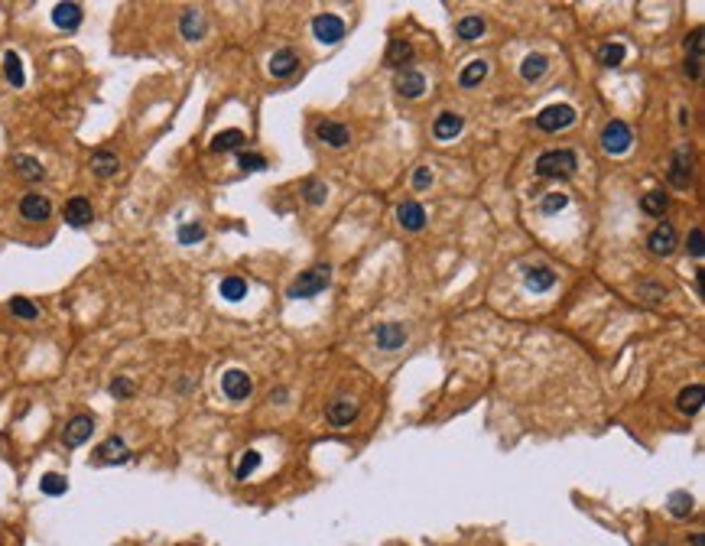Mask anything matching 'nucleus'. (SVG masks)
Returning a JSON list of instances; mask_svg holds the SVG:
<instances>
[{"instance_id":"34","label":"nucleus","mask_w":705,"mask_h":546,"mask_svg":"<svg viewBox=\"0 0 705 546\" xmlns=\"http://www.w3.org/2000/svg\"><path fill=\"white\" fill-rule=\"evenodd\" d=\"M670 514L676 517V520H682V517H689L692 514V494L689 491H673L670 494Z\"/></svg>"},{"instance_id":"2","label":"nucleus","mask_w":705,"mask_h":546,"mask_svg":"<svg viewBox=\"0 0 705 546\" xmlns=\"http://www.w3.org/2000/svg\"><path fill=\"white\" fill-rule=\"evenodd\" d=\"M329 283H332V267L329 263H319V267L299 273V280L286 290V296H290V300H309V296H319Z\"/></svg>"},{"instance_id":"11","label":"nucleus","mask_w":705,"mask_h":546,"mask_svg":"<svg viewBox=\"0 0 705 546\" xmlns=\"http://www.w3.org/2000/svg\"><path fill=\"white\" fill-rule=\"evenodd\" d=\"M393 92H397L400 98H422V92H426V78H422V72L403 69L397 78H393Z\"/></svg>"},{"instance_id":"27","label":"nucleus","mask_w":705,"mask_h":546,"mask_svg":"<svg viewBox=\"0 0 705 546\" xmlns=\"http://www.w3.org/2000/svg\"><path fill=\"white\" fill-rule=\"evenodd\" d=\"M546 72H550V59H546V55H540V53L527 55V59L520 62V78H523V82H540Z\"/></svg>"},{"instance_id":"36","label":"nucleus","mask_w":705,"mask_h":546,"mask_svg":"<svg viewBox=\"0 0 705 546\" xmlns=\"http://www.w3.org/2000/svg\"><path fill=\"white\" fill-rule=\"evenodd\" d=\"M640 208H644L647 215H663L670 208V199L663 192H647L644 199H640Z\"/></svg>"},{"instance_id":"35","label":"nucleus","mask_w":705,"mask_h":546,"mask_svg":"<svg viewBox=\"0 0 705 546\" xmlns=\"http://www.w3.org/2000/svg\"><path fill=\"white\" fill-rule=\"evenodd\" d=\"M244 296H247L244 277H224V280H222V300L238 302V300H244Z\"/></svg>"},{"instance_id":"15","label":"nucleus","mask_w":705,"mask_h":546,"mask_svg":"<svg viewBox=\"0 0 705 546\" xmlns=\"http://www.w3.org/2000/svg\"><path fill=\"white\" fill-rule=\"evenodd\" d=\"M127 459H131V452H127L121 436H111L108 442H101L98 452H94V462H101V465H121V462H127Z\"/></svg>"},{"instance_id":"31","label":"nucleus","mask_w":705,"mask_h":546,"mask_svg":"<svg viewBox=\"0 0 705 546\" xmlns=\"http://www.w3.org/2000/svg\"><path fill=\"white\" fill-rule=\"evenodd\" d=\"M13 170L20 173V176H23V179H33V182L46 176V170H43V163H39V160H33V156H26V153L13 156Z\"/></svg>"},{"instance_id":"29","label":"nucleus","mask_w":705,"mask_h":546,"mask_svg":"<svg viewBox=\"0 0 705 546\" xmlns=\"http://www.w3.org/2000/svg\"><path fill=\"white\" fill-rule=\"evenodd\" d=\"M407 62H413V46H410L407 39H393L390 46H387V65L403 69Z\"/></svg>"},{"instance_id":"30","label":"nucleus","mask_w":705,"mask_h":546,"mask_svg":"<svg viewBox=\"0 0 705 546\" xmlns=\"http://www.w3.org/2000/svg\"><path fill=\"white\" fill-rule=\"evenodd\" d=\"M244 146V133L241 131H222L212 137V150L215 153H231V150H241Z\"/></svg>"},{"instance_id":"39","label":"nucleus","mask_w":705,"mask_h":546,"mask_svg":"<svg viewBox=\"0 0 705 546\" xmlns=\"http://www.w3.org/2000/svg\"><path fill=\"white\" fill-rule=\"evenodd\" d=\"M202 238H205V224H199V222L179 228V241H182V244H199Z\"/></svg>"},{"instance_id":"44","label":"nucleus","mask_w":705,"mask_h":546,"mask_svg":"<svg viewBox=\"0 0 705 546\" xmlns=\"http://www.w3.org/2000/svg\"><path fill=\"white\" fill-rule=\"evenodd\" d=\"M686 251H689V257H702V254H705V244H702V228H692V231H689V241H686Z\"/></svg>"},{"instance_id":"13","label":"nucleus","mask_w":705,"mask_h":546,"mask_svg":"<svg viewBox=\"0 0 705 546\" xmlns=\"http://www.w3.org/2000/svg\"><path fill=\"white\" fill-rule=\"evenodd\" d=\"M686 75L689 78L702 75V26H696L686 36Z\"/></svg>"},{"instance_id":"12","label":"nucleus","mask_w":705,"mask_h":546,"mask_svg":"<svg viewBox=\"0 0 705 546\" xmlns=\"http://www.w3.org/2000/svg\"><path fill=\"white\" fill-rule=\"evenodd\" d=\"M20 215H23L26 222H46V218L53 215V202H49L46 195L26 192L23 199H20Z\"/></svg>"},{"instance_id":"26","label":"nucleus","mask_w":705,"mask_h":546,"mask_svg":"<svg viewBox=\"0 0 705 546\" xmlns=\"http://www.w3.org/2000/svg\"><path fill=\"white\" fill-rule=\"evenodd\" d=\"M117 170H121V160H117L111 150H94L92 153V173L94 176L108 179V176H114Z\"/></svg>"},{"instance_id":"5","label":"nucleus","mask_w":705,"mask_h":546,"mask_svg":"<svg viewBox=\"0 0 705 546\" xmlns=\"http://www.w3.org/2000/svg\"><path fill=\"white\" fill-rule=\"evenodd\" d=\"M312 36L322 43V46H335L345 39V20L335 13H319L312 20Z\"/></svg>"},{"instance_id":"3","label":"nucleus","mask_w":705,"mask_h":546,"mask_svg":"<svg viewBox=\"0 0 705 546\" xmlns=\"http://www.w3.org/2000/svg\"><path fill=\"white\" fill-rule=\"evenodd\" d=\"M575 108H569V104H550V108H543L537 114V127L543 133H559V131H569L575 124Z\"/></svg>"},{"instance_id":"8","label":"nucleus","mask_w":705,"mask_h":546,"mask_svg":"<svg viewBox=\"0 0 705 546\" xmlns=\"http://www.w3.org/2000/svg\"><path fill=\"white\" fill-rule=\"evenodd\" d=\"M94 432V420L88 413H78L72 416L69 423H65V432H62V439H65V446L69 449H78L82 442H88Z\"/></svg>"},{"instance_id":"6","label":"nucleus","mask_w":705,"mask_h":546,"mask_svg":"<svg viewBox=\"0 0 705 546\" xmlns=\"http://www.w3.org/2000/svg\"><path fill=\"white\" fill-rule=\"evenodd\" d=\"M689 182H692V150H689V143H682V146H676L673 160H670V185L686 189Z\"/></svg>"},{"instance_id":"19","label":"nucleus","mask_w":705,"mask_h":546,"mask_svg":"<svg viewBox=\"0 0 705 546\" xmlns=\"http://www.w3.org/2000/svg\"><path fill=\"white\" fill-rule=\"evenodd\" d=\"M299 69V55L293 49H280V53L270 55V75L273 78H290Z\"/></svg>"},{"instance_id":"21","label":"nucleus","mask_w":705,"mask_h":546,"mask_svg":"<svg viewBox=\"0 0 705 546\" xmlns=\"http://www.w3.org/2000/svg\"><path fill=\"white\" fill-rule=\"evenodd\" d=\"M53 23L59 26V30H78V23H82V7H78V4H55Z\"/></svg>"},{"instance_id":"1","label":"nucleus","mask_w":705,"mask_h":546,"mask_svg":"<svg viewBox=\"0 0 705 546\" xmlns=\"http://www.w3.org/2000/svg\"><path fill=\"white\" fill-rule=\"evenodd\" d=\"M579 173V160H575L572 150H546L537 160V176L543 179H569Z\"/></svg>"},{"instance_id":"37","label":"nucleus","mask_w":705,"mask_h":546,"mask_svg":"<svg viewBox=\"0 0 705 546\" xmlns=\"http://www.w3.org/2000/svg\"><path fill=\"white\" fill-rule=\"evenodd\" d=\"M10 312H13L16 319H36L39 316V309L33 306L26 296H13V300H10Z\"/></svg>"},{"instance_id":"40","label":"nucleus","mask_w":705,"mask_h":546,"mask_svg":"<svg viewBox=\"0 0 705 546\" xmlns=\"http://www.w3.org/2000/svg\"><path fill=\"white\" fill-rule=\"evenodd\" d=\"M257 465H261V455H257V452H244V455H241V465L234 469V475L244 481V478H251L253 471H257Z\"/></svg>"},{"instance_id":"45","label":"nucleus","mask_w":705,"mask_h":546,"mask_svg":"<svg viewBox=\"0 0 705 546\" xmlns=\"http://www.w3.org/2000/svg\"><path fill=\"white\" fill-rule=\"evenodd\" d=\"M432 179H436V176H432L430 166H420V170L413 173V189H420V192H422V189H430Z\"/></svg>"},{"instance_id":"20","label":"nucleus","mask_w":705,"mask_h":546,"mask_svg":"<svg viewBox=\"0 0 705 546\" xmlns=\"http://www.w3.org/2000/svg\"><path fill=\"white\" fill-rule=\"evenodd\" d=\"M397 222L403 224L407 231H422V224H426V212H422L420 202H403V205L397 208Z\"/></svg>"},{"instance_id":"33","label":"nucleus","mask_w":705,"mask_h":546,"mask_svg":"<svg viewBox=\"0 0 705 546\" xmlns=\"http://www.w3.org/2000/svg\"><path fill=\"white\" fill-rule=\"evenodd\" d=\"M624 46L621 43H605V46L598 49V62H601V69H618L624 62Z\"/></svg>"},{"instance_id":"18","label":"nucleus","mask_w":705,"mask_h":546,"mask_svg":"<svg viewBox=\"0 0 705 546\" xmlns=\"http://www.w3.org/2000/svg\"><path fill=\"white\" fill-rule=\"evenodd\" d=\"M374 339H377V345H381L383 351H393V348H403V342H407V329H403L400 322L377 325Z\"/></svg>"},{"instance_id":"9","label":"nucleus","mask_w":705,"mask_h":546,"mask_svg":"<svg viewBox=\"0 0 705 546\" xmlns=\"http://www.w3.org/2000/svg\"><path fill=\"white\" fill-rule=\"evenodd\" d=\"M647 251L657 257H670L676 251V228L673 224H657L647 238Z\"/></svg>"},{"instance_id":"43","label":"nucleus","mask_w":705,"mask_h":546,"mask_svg":"<svg viewBox=\"0 0 705 546\" xmlns=\"http://www.w3.org/2000/svg\"><path fill=\"white\" fill-rule=\"evenodd\" d=\"M238 166H241V170H247V173H257V170H267V160H263V156H257V153H241L238 156Z\"/></svg>"},{"instance_id":"14","label":"nucleus","mask_w":705,"mask_h":546,"mask_svg":"<svg viewBox=\"0 0 705 546\" xmlns=\"http://www.w3.org/2000/svg\"><path fill=\"white\" fill-rule=\"evenodd\" d=\"M92 218H94V208L84 195H75V199L65 202V222L72 228H84V224H92Z\"/></svg>"},{"instance_id":"28","label":"nucleus","mask_w":705,"mask_h":546,"mask_svg":"<svg viewBox=\"0 0 705 546\" xmlns=\"http://www.w3.org/2000/svg\"><path fill=\"white\" fill-rule=\"evenodd\" d=\"M488 78V62L484 59H475V62H468L465 69H461V75H459V85L461 88H478Z\"/></svg>"},{"instance_id":"47","label":"nucleus","mask_w":705,"mask_h":546,"mask_svg":"<svg viewBox=\"0 0 705 546\" xmlns=\"http://www.w3.org/2000/svg\"><path fill=\"white\" fill-rule=\"evenodd\" d=\"M653 546H670V543H653Z\"/></svg>"},{"instance_id":"22","label":"nucleus","mask_w":705,"mask_h":546,"mask_svg":"<svg viewBox=\"0 0 705 546\" xmlns=\"http://www.w3.org/2000/svg\"><path fill=\"white\" fill-rule=\"evenodd\" d=\"M527 286L533 293H546L556 286V270L540 263V267H527Z\"/></svg>"},{"instance_id":"46","label":"nucleus","mask_w":705,"mask_h":546,"mask_svg":"<svg viewBox=\"0 0 705 546\" xmlns=\"http://www.w3.org/2000/svg\"><path fill=\"white\" fill-rule=\"evenodd\" d=\"M111 393H114V397H131V393H133V384L127 381V377H117L114 384H111Z\"/></svg>"},{"instance_id":"25","label":"nucleus","mask_w":705,"mask_h":546,"mask_svg":"<svg viewBox=\"0 0 705 546\" xmlns=\"http://www.w3.org/2000/svg\"><path fill=\"white\" fill-rule=\"evenodd\" d=\"M179 30H182L185 43H199L205 36V20H202L199 10H185L182 20H179Z\"/></svg>"},{"instance_id":"38","label":"nucleus","mask_w":705,"mask_h":546,"mask_svg":"<svg viewBox=\"0 0 705 546\" xmlns=\"http://www.w3.org/2000/svg\"><path fill=\"white\" fill-rule=\"evenodd\" d=\"M39 488H43V494H49V498H59V494H65L69 481H65V478H62V475H43Z\"/></svg>"},{"instance_id":"10","label":"nucleus","mask_w":705,"mask_h":546,"mask_svg":"<svg viewBox=\"0 0 705 546\" xmlns=\"http://www.w3.org/2000/svg\"><path fill=\"white\" fill-rule=\"evenodd\" d=\"M315 133H319V140H322L325 146H332V150H345V146L351 143V131H348L341 121H322L315 127Z\"/></svg>"},{"instance_id":"42","label":"nucleus","mask_w":705,"mask_h":546,"mask_svg":"<svg viewBox=\"0 0 705 546\" xmlns=\"http://www.w3.org/2000/svg\"><path fill=\"white\" fill-rule=\"evenodd\" d=\"M566 205H569L566 195H562V192H552V195H546L543 205H540V208H543V215H556V212H562Z\"/></svg>"},{"instance_id":"7","label":"nucleus","mask_w":705,"mask_h":546,"mask_svg":"<svg viewBox=\"0 0 705 546\" xmlns=\"http://www.w3.org/2000/svg\"><path fill=\"white\" fill-rule=\"evenodd\" d=\"M222 391L228 400H247L253 393V381L247 377V371L231 368V371H224V377H222Z\"/></svg>"},{"instance_id":"17","label":"nucleus","mask_w":705,"mask_h":546,"mask_svg":"<svg viewBox=\"0 0 705 546\" xmlns=\"http://www.w3.org/2000/svg\"><path fill=\"white\" fill-rule=\"evenodd\" d=\"M461 131H465V121L459 114H452V111H445V114H439L432 121V137L436 140H455Z\"/></svg>"},{"instance_id":"24","label":"nucleus","mask_w":705,"mask_h":546,"mask_svg":"<svg viewBox=\"0 0 705 546\" xmlns=\"http://www.w3.org/2000/svg\"><path fill=\"white\" fill-rule=\"evenodd\" d=\"M484 30H488V23H484V16H461L459 23H455V36L465 39V43H475V39L484 36Z\"/></svg>"},{"instance_id":"32","label":"nucleus","mask_w":705,"mask_h":546,"mask_svg":"<svg viewBox=\"0 0 705 546\" xmlns=\"http://www.w3.org/2000/svg\"><path fill=\"white\" fill-rule=\"evenodd\" d=\"M4 72H7V82L13 88H23L26 75H23V62H20V55L10 49V53H4Z\"/></svg>"},{"instance_id":"41","label":"nucleus","mask_w":705,"mask_h":546,"mask_svg":"<svg viewBox=\"0 0 705 546\" xmlns=\"http://www.w3.org/2000/svg\"><path fill=\"white\" fill-rule=\"evenodd\" d=\"M329 199V189H325V182H306V202L309 205H322V202Z\"/></svg>"},{"instance_id":"16","label":"nucleus","mask_w":705,"mask_h":546,"mask_svg":"<svg viewBox=\"0 0 705 546\" xmlns=\"http://www.w3.org/2000/svg\"><path fill=\"white\" fill-rule=\"evenodd\" d=\"M702 400H705V387L689 384V387H682L679 397H676V410H679L682 416H696L699 410H702Z\"/></svg>"},{"instance_id":"4","label":"nucleus","mask_w":705,"mask_h":546,"mask_svg":"<svg viewBox=\"0 0 705 546\" xmlns=\"http://www.w3.org/2000/svg\"><path fill=\"white\" fill-rule=\"evenodd\" d=\"M630 143H634V133H630V127L624 121H611L601 131V150L611 156H624L630 150Z\"/></svg>"},{"instance_id":"23","label":"nucleus","mask_w":705,"mask_h":546,"mask_svg":"<svg viewBox=\"0 0 705 546\" xmlns=\"http://www.w3.org/2000/svg\"><path fill=\"white\" fill-rule=\"evenodd\" d=\"M325 416H329L332 426H348V423L358 420V403L354 400H335L329 410H325Z\"/></svg>"}]
</instances>
